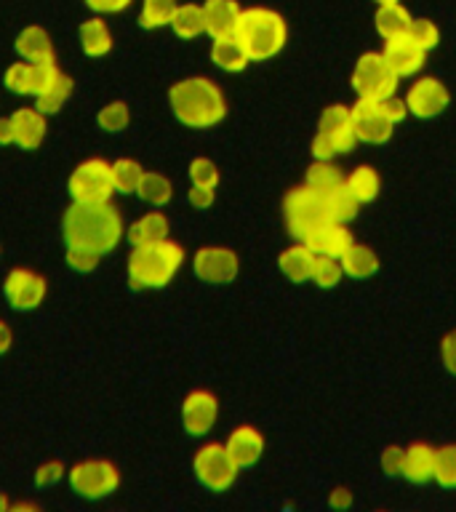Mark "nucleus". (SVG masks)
Listing matches in <instances>:
<instances>
[{
	"label": "nucleus",
	"instance_id": "obj_1",
	"mask_svg": "<svg viewBox=\"0 0 456 512\" xmlns=\"http://www.w3.org/2000/svg\"><path fill=\"white\" fill-rule=\"evenodd\" d=\"M126 238V224L120 208L107 203H70L62 214L64 246H88L102 256L112 254Z\"/></svg>",
	"mask_w": 456,
	"mask_h": 512
},
{
	"label": "nucleus",
	"instance_id": "obj_2",
	"mask_svg": "<svg viewBox=\"0 0 456 512\" xmlns=\"http://www.w3.org/2000/svg\"><path fill=\"white\" fill-rule=\"evenodd\" d=\"M168 107L174 118L187 128L206 131L219 126L227 118V99H224L219 83L203 75L176 80L168 88Z\"/></svg>",
	"mask_w": 456,
	"mask_h": 512
},
{
	"label": "nucleus",
	"instance_id": "obj_3",
	"mask_svg": "<svg viewBox=\"0 0 456 512\" xmlns=\"http://www.w3.org/2000/svg\"><path fill=\"white\" fill-rule=\"evenodd\" d=\"M184 248L176 240L166 238L147 246H131L126 262L128 286L136 291H155L168 286L182 270Z\"/></svg>",
	"mask_w": 456,
	"mask_h": 512
},
{
	"label": "nucleus",
	"instance_id": "obj_4",
	"mask_svg": "<svg viewBox=\"0 0 456 512\" xmlns=\"http://www.w3.org/2000/svg\"><path fill=\"white\" fill-rule=\"evenodd\" d=\"M235 38L246 48L251 62H267L286 48L288 24L286 19L264 6H251L240 11Z\"/></svg>",
	"mask_w": 456,
	"mask_h": 512
},
{
	"label": "nucleus",
	"instance_id": "obj_5",
	"mask_svg": "<svg viewBox=\"0 0 456 512\" xmlns=\"http://www.w3.org/2000/svg\"><path fill=\"white\" fill-rule=\"evenodd\" d=\"M67 480H70L75 496L88 499V502H99L120 488V470L118 464L110 462V459L91 456V459H80L72 467H67Z\"/></svg>",
	"mask_w": 456,
	"mask_h": 512
},
{
	"label": "nucleus",
	"instance_id": "obj_6",
	"mask_svg": "<svg viewBox=\"0 0 456 512\" xmlns=\"http://www.w3.org/2000/svg\"><path fill=\"white\" fill-rule=\"evenodd\" d=\"M192 472L200 486L211 494H224L235 486L240 464L224 443H203L192 456Z\"/></svg>",
	"mask_w": 456,
	"mask_h": 512
},
{
	"label": "nucleus",
	"instance_id": "obj_7",
	"mask_svg": "<svg viewBox=\"0 0 456 512\" xmlns=\"http://www.w3.org/2000/svg\"><path fill=\"white\" fill-rule=\"evenodd\" d=\"M67 192L72 203H107L115 195L112 184V163L104 158H86L83 163L72 168L67 179Z\"/></svg>",
	"mask_w": 456,
	"mask_h": 512
},
{
	"label": "nucleus",
	"instance_id": "obj_8",
	"mask_svg": "<svg viewBox=\"0 0 456 512\" xmlns=\"http://www.w3.org/2000/svg\"><path fill=\"white\" fill-rule=\"evenodd\" d=\"M400 78L390 70V64L382 56V51H366L355 62L352 70V88L355 94L366 96V99H387V96L398 94Z\"/></svg>",
	"mask_w": 456,
	"mask_h": 512
},
{
	"label": "nucleus",
	"instance_id": "obj_9",
	"mask_svg": "<svg viewBox=\"0 0 456 512\" xmlns=\"http://www.w3.org/2000/svg\"><path fill=\"white\" fill-rule=\"evenodd\" d=\"M328 219L326 206H323V195L315 192L312 187H296L283 198V222L286 230L294 235L296 240H304L307 232H312L318 224Z\"/></svg>",
	"mask_w": 456,
	"mask_h": 512
},
{
	"label": "nucleus",
	"instance_id": "obj_10",
	"mask_svg": "<svg viewBox=\"0 0 456 512\" xmlns=\"http://www.w3.org/2000/svg\"><path fill=\"white\" fill-rule=\"evenodd\" d=\"M3 296L14 312H32L46 302L48 280L30 267H11L3 278Z\"/></svg>",
	"mask_w": 456,
	"mask_h": 512
},
{
	"label": "nucleus",
	"instance_id": "obj_11",
	"mask_svg": "<svg viewBox=\"0 0 456 512\" xmlns=\"http://www.w3.org/2000/svg\"><path fill=\"white\" fill-rule=\"evenodd\" d=\"M62 72V67L56 62L48 64H32V62H19L8 64L6 72H3V86L16 96H40L51 83L56 80V75Z\"/></svg>",
	"mask_w": 456,
	"mask_h": 512
},
{
	"label": "nucleus",
	"instance_id": "obj_12",
	"mask_svg": "<svg viewBox=\"0 0 456 512\" xmlns=\"http://www.w3.org/2000/svg\"><path fill=\"white\" fill-rule=\"evenodd\" d=\"M192 272L195 278L211 286H222V283H232L240 272V259L232 248L224 246H203L192 256Z\"/></svg>",
	"mask_w": 456,
	"mask_h": 512
},
{
	"label": "nucleus",
	"instance_id": "obj_13",
	"mask_svg": "<svg viewBox=\"0 0 456 512\" xmlns=\"http://www.w3.org/2000/svg\"><path fill=\"white\" fill-rule=\"evenodd\" d=\"M352 115V131H355V139L366 144H384L392 139V131L395 126L390 123V118L384 115V107L379 99H366L360 96L358 102L350 107Z\"/></svg>",
	"mask_w": 456,
	"mask_h": 512
},
{
	"label": "nucleus",
	"instance_id": "obj_14",
	"mask_svg": "<svg viewBox=\"0 0 456 512\" xmlns=\"http://www.w3.org/2000/svg\"><path fill=\"white\" fill-rule=\"evenodd\" d=\"M219 419V398L211 390H192L182 400V427L190 438H203Z\"/></svg>",
	"mask_w": 456,
	"mask_h": 512
},
{
	"label": "nucleus",
	"instance_id": "obj_15",
	"mask_svg": "<svg viewBox=\"0 0 456 512\" xmlns=\"http://www.w3.org/2000/svg\"><path fill=\"white\" fill-rule=\"evenodd\" d=\"M406 104L408 112L419 120L438 118L440 112H446L451 104V94L443 86V80L438 78H419L414 80L406 91Z\"/></svg>",
	"mask_w": 456,
	"mask_h": 512
},
{
	"label": "nucleus",
	"instance_id": "obj_16",
	"mask_svg": "<svg viewBox=\"0 0 456 512\" xmlns=\"http://www.w3.org/2000/svg\"><path fill=\"white\" fill-rule=\"evenodd\" d=\"M48 115L38 110V107H19L8 115V126H11V144H16L19 150L35 152L40 150V144L46 142L48 134Z\"/></svg>",
	"mask_w": 456,
	"mask_h": 512
},
{
	"label": "nucleus",
	"instance_id": "obj_17",
	"mask_svg": "<svg viewBox=\"0 0 456 512\" xmlns=\"http://www.w3.org/2000/svg\"><path fill=\"white\" fill-rule=\"evenodd\" d=\"M304 243H307L318 256H336V259H339L355 240H352L350 230H347L342 222L326 219V222L318 224L315 230L304 235Z\"/></svg>",
	"mask_w": 456,
	"mask_h": 512
},
{
	"label": "nucleus",
	"instance_id": "obj_18",
	"mask_svg": "<svg viewBox=\"0 0 456 512\" xmlns=\"http://www.w3.org/2000/svg\"><path fill=\"white\" fill-rule=\"evenodd\" d=\"M382 56L387 59L390 70L395 72L398 78H414L416 72L424 67V56H427V51L416 46L414 40L406 35V38L387 40Z\"/></svg>",
	"mask_w": 456,
	"mask_h": 512
},
{
	"label": "nucleus",
	"instance_id": "obj_19",
	"mask_svg": "<svg viewBox=\"0 0 456 512\" xmlns=\"http://www.w3.org/2000/svg\"><path fill=\"white\" fill-rule=\"evenodd\" d=\"M14 48L19 59L32 64H48L56 62V51H54V40L48 35L46 27L40 24H27L14 40Z\"/></svg>",
	"mask_w": 456,
	"mask_h": 512
},
{
	"label": "nucleus",
	"instance_id": "obj_20",
	"mask_svg": "<svg viewBox=\"0 0 456 512\" xmlns=\"http://www.w3.org/2000/svg\"><path fill=\"white\" fill-rule=\"evenodd\" d=\"M171 235V222L163 214V208H150L128 224L126 240L131 246H147V243H158Z\"/></svg>",
	"mask_w": 456,
	"mask_h": 512
},
{
	"label": "nucleus",
	"instance_id": "obj_21",
	"mask_svg": "<svg viewBox=\"0 0 456 512\" xmlns=\"http://www.w3.org/2000/svg\"><path fill=\"white\" fill-rule=\"evenodd\" d=\"M224 446L230 448V454L235 456V462L240 464V470L254 467L264 454V435L251 424H240L230 432V438Z\"/></svg>",
	"mask_w": 456,
	"mask_h": 512
},
{
	"label": "nucleus",
	"instance_id": "obj_22",
	"mask_svg": "<svg viewBox=\"0 0 456 512\" xmlns=\"http://www.w3.org/2000/svg\"><path fill=\"white\" fill-rule=\"evenodd\" d=\"M238 0H206L203 3V16H206V32L211 38H227L235 35L240 19Z\"/></svg>",
	"mask_w": 456,
	"mask_h": 512
},
{
	"label": "nucleus",
	"instance_id": "obj_23",
	"mask_svg": "<svg viewBox=\"0 0 456 512\" xmlns=\"http://www.w3.org/2000/svg\"><path fill=\"white\" fill-rule=\"evenodd\" d=\"M78 43L88 59H102V56L110 54L112 46H115V38H112L110 24L104 22V16L96 14L86 22H80Z\"/></svg>",
	"mask_w": 456,
	"mask_h": 512
},
{
	"label": "nucleus",
	"instance_id": "obj_24",
	"mask_svg": "<svg viewBox=\"0 0 456 512\" xmlns=\"http://www.w3.org/2000/svg\"><path fill=\"white\" fill-rule=\"evenodd\" d=\"M315 256L318 254H315V251H312V248L302 240V243H294V246H288L280 251L278 267L280 272L291 280V283H304V280H310Z\"/></svg>",
	"mask_w": 456,
	"mask_h": 512
},
{
	"label": "nucleus",
	"instance_id": "obj_25",
	"mask_svg": "<svg viewBox=\"0 0 456 512\" xmlns=\"http://www.w3.org/2000/svg\"><path fill=\"white\" fill-rule=\"evenodd\" d=\"M339 262H342L344 278L368 280L379 272V256H376V251L363 246V243H352V246L339 256Z\"/></svg>",
	"mask_w": 456,
	"mask_h": 512
},
{
	"label": "nucleus",
	"instance_id": "obj_26",
	"mask_svg": "<svg viewBox=\"0 0 456 512\" xmlns=\"http://www.w3.org/2000/svg\"><path fill=\"white\" fill-rule=\"evenodd\" d=\"M403 478L422 486L435 478V448L427 443H414L406 448V464H403Z\"/></svg>",
	"mask_w": 456,
	"mask_h": 512
},
{
	"label": "nucleus",
	"instance_id": "obj_27",
	"mask_svg": "<svg viewBox=\"0 0 456 512\" xmlns=\"http://www.w3.org/2000/svg\"><path fill=\"white\" fill-rule=\"evenodd\" d=\"M411 22H414V19H411V14L406 11V6H400V3L379 6V8H376V14H374L376 32L382 35L384 43H387V40L406 38Z\"/></svg>",
	"mask_w": 456,
	"mask_h": 512
},
{
	"label": "nucleus",
	"instance_id": "obj_28",
	"mask_svg": "<svg viewBox=\"0 0 456 512\" xmlns=\"http://www.w3.org/2000/svg\"><path fill=\"white\" fill-rule=\"evenodd\" d=\"M211 62L224 72H243L251 59L246 48L240 46V40L235 35H227V38H214L211 43Z\"/></svg>",
	"mask_w": 456,
	"mask_h": 512
},
{
	"label": "nucleus",
	"instance_id": "obj_29",
	"mask_svg": "<svg viewBox=\"0 0 456 512\" xmlns=\"http://www.w3.org/2000/svg\"><path fill=\"white\" fill-rule=\"evenodd\" d=\"M136 198L142 200L144 206L150 208H163L174 200V182L160 171H144Z\"/></svg>",
	"mask_w": 456,
	"mask_h": 512
},
{
	"label": "nucleus",
	"instance_id": "obj_30",
	"mask_svg": "<svg viewBox=\"0 0 456 512\" xmlns=\"http://www.w3.org/2000/svg\"><path fill=\"white\" fill-rule=\"evenodd\" d=\"M171 30H174L176 38L182 40H195L200 38L203 32H206V16H203V6L198 3H182V6H176L174 16H171V24H168Z\"/></svg>",
	"mask_w": 456,
	"mask_h": 512
},
{
	"label": "nucleus",
	"instance_id": "obj_31",
	"mask_svg": "<svg viewBox=\"0 0 456 512\" xmlns=\"http://www.w3.org/2000/svg\"><path fill=\"white\" fill-rule=\"evenodd\" d=\"M72 94H75V80L62 70L43 94L35 96V107H38L43 115H56V112L64 110V104L70 102Z\"/></svg>",
	"mask_w": 456,
	"mask_h": 512
},
{
	"label": "nucleus",
	"instance_id": "obj_32",
	"mask_svg": "<svg viewBox=\"0 0 456 512\" xmlns=\"http://www.w3.org/2000/svg\"><path fill=\"white\" fill-rule=\"evenodd\" d=\"M344 187L352 192V198L358 203H371L382 190V176L371 166L352 168L350 176H344Z\"/></svg>",
	"mask_w": 456,
	"mask_h": 512
},
{
	"label": "nucleus",
	"instance_id": "obj_33",
	"mask_svg": "<svg viewBox=\"0 0 456 512\" xmlns=\"http://www.w3.org/2000/svg\"><path fill=\"white\" fill-rule=\"evenodd\" d=\"M142 176H144V168L139 160L134 158L112 160V184H115V192H120V195H136Z\"/></svg>",
	"mask_w": 456,
	"mask_h": 512
},
{
	"label": "nucleus",
	"instance_id": "obj_34",
	"mask_svg": "<svg viewBox=\"0 0 456 512\" xmlns=\"http://www.w3.org/2000/svg\"><path fill=\"white\" fill-rule=\"evenodd\" d=\"M323 206H326V214L328 219H334V222H352L355 219V214H358V200L352 198V192L344 187V184H339L336 190L326 192L323 195Z\"/></svg>",
	"mask_w": 456,
	"mask_h": 512
},
{
	"label": "nucleus",
	"instance_id": "obj_35",
	"mask_svg": "<svg viewBox=\"0 0 456 512\" xmlns=\"http://www.w3.org/2000/svg\"><path fill=\"white\" fill-rule=\"evenodd\" d=\"M176 6H179L176 0H142V3H139V27H142V30H160V27H168Z\"/></svg>",
	"mask_w": 456,
	"mask_h": 512
},
{
	"label": "nucleus",
	"instance_id": "obj_36",
	"mask_svg": "<svg viewBox=\"0 0 456 512\" xmlns=\"http://www.w3.org/2000/svg\"><path fill=\"white\" fill-rule=\"evenodd\" d=\"M339 184H344L342 168L334 166L331 160H315L310 168H307V187H312L320 195L336 190Z\"/></svg>",
	"mask_w": 456,
	"mask_h": 512
},
{
	"label": "nucleus",
	"instance_id": "obj_37",
	"mask_svg": "<svg viewBox=\"0 0 456 512\" xmlns=\"http://www.w3.org/2000/svg\"><path fill=\"white\" fill-rule=\"evenodd\" d=\"M96 126L102 128L104 134H120L131 126V104L123 99L104 104L102 110L96 112Z\"/></svg>",
	"mask_w": 456,
	"mask_h": 512
},
{
	"label": "nucleus",
	"instance_id": "obj_38",
	"mask_svg": "<svg viewBox=\"0 0 456 512\" xmlns=\"http://www.w3.org/2000/svg\"><path fill=\"white\" fill-rule=\"evenodd\" d=\"M310 280L320 288H336L344 280L342 262L336 256H315Z\"/></svg>",
	"mask_w": 456,
	"mask_h": 512
},
{
	"label": "nucleus",
	"instance_id": "obj_39",
	"mask_svg": "<svg viewBox=\"0 0 456 512\" xmlns=\"http://www.w3.org/2000/svg\"><path fill=\"white\" fill-rule=\"evenodd\" d=\"M318 131H326V134H355L352 131L350 107H344V104H331V107H326V110L320 112Z\"/></svg>",
	"mask_w": 456,
	"mask_h": 512
},
{
	"label": "nucleus",
	"instance_id": "obj_40",
	"mask_svg": "<svg viewBox=\"0 0 456 512\" xmlns=\"http://www.w3.org/2000/svg\"><path fill=\"white\" fill-rule=\"evenodd\" d=\"M435 483L446 491H456V446L435 451Z\"/></svg>",
	"mask_w": 456,
	"mask_h": 512
},
{
	"label": "nucleus",
	"instance_id": "obj_41",
	"mask_svg": "<svg viewBox=\"0 0 456 512\" xmlns=\"http://www.w3.org/2000/svg\"><path fill=\"white\" fill-rule=\"evenodd\" d=\"M64 259H67V267H70L72 272L88 275V272H94L96 267H99L102 254L88 246H64Z\"/></svg>",
	"mask_w": 456,
	"mask_h": 512
},
{
	"label": "nucleus",
	"instance_id": "obj_42",
	"mask_svg": "<svg viewBox=\"0 0 456 512\" xmlns=\"http://www.w3.org/2000/svg\"><path fill=\"white\" fill-rule=\"evenodd\" d=\"M187 176H190V184H198V187H214V190L219 187V166L211 158H192Z\"/></svg>",
	"mask_w": 456,
	"mask_h": 512
},
{
	"label": "nucleus",
	"instance_id": "obj_43",
	"mask_svg": "<svg viewBox=\"0 0 456 512\" xmlns=\"http://www.w3.org/2000/svg\"><path fill=\"white\" fill-rule=\"evenodd\" d=\"M67 475V467H64V462H59V459H46V462H40L38 467H35V472H32V483H35V488H54L56 483H62V478Z\"/></svg>",
	"mask_w": 456,
	"mask_h": 512
},
{
	"label": "nucleus",
	"instance_id": "obj_44",
	"mask_svg": "<svg viewBox=\"0 0 456 512\" xmlns=\"http://www.w3.org/2000/svg\"><path fill=\"white\" fill-rule=\"evenodd\" d=\"M408 38L414 40L419 48H424V51H432L440 43L438 24L430 22V19H414L411 27H408Z\"/></svg>",
	"mask_w": 456,
	"mask_h": 512
},
{
	"label": "nucleus",
	"instance_id": "obj_45",
	"mask_svg": "<svg viewBox=\"0 0 456 512\" xmlns=\"http://www.w3.org/2000/svg\"><path fill=\"white\" fill-rule=\"evenodd\" d=\"M403 464H406V448L387 446L379 456V467L387 478H398L403 475Z\"/></svg>",
	"mask_w": 456,
	"mask_h": 512
},
{
	"label": "nucleus",
	"instance_id": "obj_46",
	"mask_svg": "<svg viewBox=\"0 0 456 512\" xmlns=\"http://www.w3.org/2000/svg\"><path fill=\"white\" fill-rule=\"evenodd\" d=\"M382 107H384V115L390 118L392 126H398V123H403V120L411 115V112H408L406 96H403V99H400L398 94L387 96V99H382Z\"/></svg>",
	"mask_w": 456,
	"mask_h": 512
},
{
	"label": "nucleus",
	"instance_id": "obj_47",
	"mask_svg": "<svg viewBox=\"0 0 456 512\" xmlns=\"http://www.w3.org/2000/svg\"><path fill=\"white\" fill-rule=\"evenodd\" d=\"M94 14L110 16V14H123L126 8L134 6V0H83Z\"/></svg>",
	"mask_w": 456,
	"mask_h": 512
},
{
	"label": "nucleus",
	"instance_id": "obj_48",
	"mask_svg": "<svg viewBox=\"0 0 456 512\" xmlns=\"http://www.w3.org/2000/svg\"><path fill=\"white\" fill-rule=\"evenodd\" d=\"M187 200H190L192 208L206 211V208L214 206L216 190L214 187H198V184H190V190H187Z\"/></svg>",
	"mask_w": 456,
	"mask_h": 512
},
{
	"label": "nucleus",
	"instance_id": "obj_49",
	"mask_svg": "<svg viewBox=\"0 0 456 512\" xmlns=\"http://www.w3.org/2000/svg\"><path fill=\"white\" fill-rule=\"evenodd\" d=\"M440 360H443V368H446L448 374L456 376V328L443 336V342H440Z\"/></svg>",
	"mask_w": 456,
	"mask_h": 512
},
{
	"label": "nucleus",
	"instance_id": "obj_50",
	"mask_svg": "<svg viewBox=\"0 0 456 512\" xmlns=\"http://www.w3.org/2000/svg\"><path fill=\"white\" fill-rule=\"evenodd\" d=\"M328 504H331L334 510H347V507H352L350 488H334V491H331V499H328Z\"/></svg>",
	"mask_w": 456,
	"mask_h": 512
},
{
	"label": "nucleus",
	"instance_id": "obj_51",
	"mask_svg": "<svg viewBox=\"0 0 456 512\" xmlns=\"http://www.w3.org/2000/svg\"><path fill=\"white\" fill-rule=\"evenodd\" d=\"M11 344H14V331H11L6 320L0 318V358L11 350Z\"/></svg>",
	"mask_w": 456,
	"mask_h": 512
},
{
	"label": "nucleus",
	"instance_id": "obj_52",
	"mask_svg": "<svg viewBox=\"0 0 456 512\" xmlns=\"http://www.w3.org/2000/svg\"><path fill=\"white\" fill-rule=\"evenodd\" d=\"M11 144V126H8V118H0V147Z\"/></svg>",
	"mask_w": 456,
	"mask_h": 512
},
{
	"label": "nucleus",
	"instance_id": "obj_53",
	"mask_svg": "<svg viewBox=\"0 0 456 512\" xmlns=\"http://www.w3.org/2000/svg\"><path fill=\"white\" fill-rule=\"evenodd\" d=\"M14 510V502H11V496L6 491H0V512H11Z\"/></svg>",
	"mask_w": 456,
	"mask_h": 512
},
{
	"label": "nucleus",
	"instance_id": "obj_54",
	"mask_svg": "<svg viewBox=\"0 0 456 512\" xmlns=\"http://www.w3.org/2000/svg\"><path fill=\"white\" fill-rule=\"evenodd\" d=\"M14 510H16V512H22V510H32V512H38L40 507H38V504H32V502H14Z\"/></svg>",
	"mask_w": 456,
	"mask_h": 512
},
{
	"label": "nucleus",
	"instance_id": "obj_55",
	"mask_svg": "<svg viewBox=\"0 0 456 512\" xmlns=\"http://www.w3.org/2000/svg\"><path fill=\"white\" fill-rule=\"evenodd\" d=\"M376 6H390V3H400V0H374Z\"/></svg>",
	"mask_w": 456,
	"mask_h": 512
},
{
	"label": "nucleus",
	"instance_id": "obj_56",
	"mask_svg": "<svg viewBox=\"0 0 456 512\" xmlns=\"http://www.w3.org/2000/svg\"><path fill=\"white\" fill-rule=\"evenodd\" d=\"M0 254H3V246H0Z\"/></svg>",
	"mask_w": 456,
	"mask_h": 512
}]
</instances>
